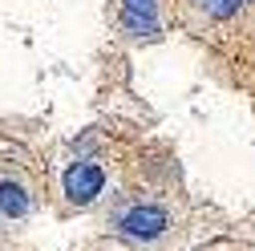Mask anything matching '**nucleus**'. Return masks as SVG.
<instances>
[{
	"instance_id": "20e7f679",
	"label": "nucleus",
	"mask_w": 255,
	"mask_h": 251,
	"mask_svg": "<svg viewBox=\"0 0 255 251\" xmlns=\"http://www.w3.org/2000/svg\"><path fill=\"white\" fill-rule=\"evenodd\" d=\"M61 191H65V199L73 207H89L98 203V195L106 191V166L93 162V158H81L73 162L65 174H61Z\"/></svg>"
},
{
	"instance_id": "7ed1b4c3",
	"label": "nucleus",
	"mask_w": 255,
	"mask_h": 251,
	"mask_svg": "<svg viewBox=\"0 0 255 251\" xmlns=\"http://www.w3.org/2000/svg\"><path fill=\"white\" fill-rule=\"evenodd\" d=\"M255 12V0H182V20L190 28H219L235 24Z\"/></svg>"
},
{
	"instance_id": "39448f33",
	"label": "nucleus",
	"mask_w": 255,
	"mask_h": 251,
	"mask_svg": "<svg viewBox=\"0 0 255 251\" xmlns=\"http://www.w3.org/2000/svg\"><path fill=\"white\" fill-rule=\"evenodd\" d=\"M28 211H33L28 186L16 182V178H4V182H0V215H4V219H24Z\"/></svg>"
},
{
	"instance_id": "f03ea898",
	"label": "nucleus",
	"mask_w": 255,
	"mask_h": 251,
	"mask_svg": "<svg viewBox=\"0 0 255 251\" xmlns=\"http://www.w3.org/2000/svg\"><path fill=\"white\" fill-rule=\"evenodd\" d=\"M114 24L126 41H158L162 37V0H114Z\"/></svg>"
},
{
	"instance_id": "f257e3e1",
	"label": "nucleus",
	"mask_w": 255,
	"mask_h": 251,
	"mask_svg": "<svg viewBox=\"0 0 255 251\" xmlns=\"http://www.w3.org/2000/svg\"><path fill=\"white\" fill-rule=\"evenodd\" d=\"M114 231L138 247H150L170 231V211L162 203H130L114 215Z\"/></svg>"
}]
</instances>
